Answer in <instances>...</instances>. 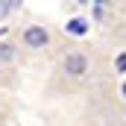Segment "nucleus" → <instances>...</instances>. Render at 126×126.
Listing matches in <instances>:
<instances>
[{
	"label": "nucleus",
	"instance_id": "nucleus-3",
	"mask_svg": "<svg viewBox=\"0 0 126 126\" xmlns=\"http://www.w3.org/2000/svg\"><path fill=\"white\" fill-rule=\"evenodd\" d=\"M67 30L76 32V35H82V32H85V21H70V24H67Z\"/></svg>",
	"mask_w": 126,
	"mask_h": 126
},
{
	"label": "nucleus",
	"instance_id": "nucleus-1",
	"mask_svg": "<svg viewBox=\"0 0 126 126\" xmlns=\"http://www.w3.org/2000/svg\"><path fill=\"white\" fill-rule=\"evenodd\" d=\"M27 44H32V47H38V44H47V32L41 30V27H32V30L27 32Z\"/></svg>",
	"mask_w": 126,
	"mask_h": 126
},
{
	"label": "nucleus",
	"instance_id": "nucleus-2",
	"mask_svg": "<svg viewBox=\"0 0 126 126\" xmlns=\"http://www.w3.org/2000/svg\"><path fill=\"white\" fill-rule=\"evenodd\" d=\"M67 70H70V73H82V70H85V59H82V56H70V59H67Z\"/></svg>",
	"mask_w": 126,
	"mask_h": 126
}]
</instances>
